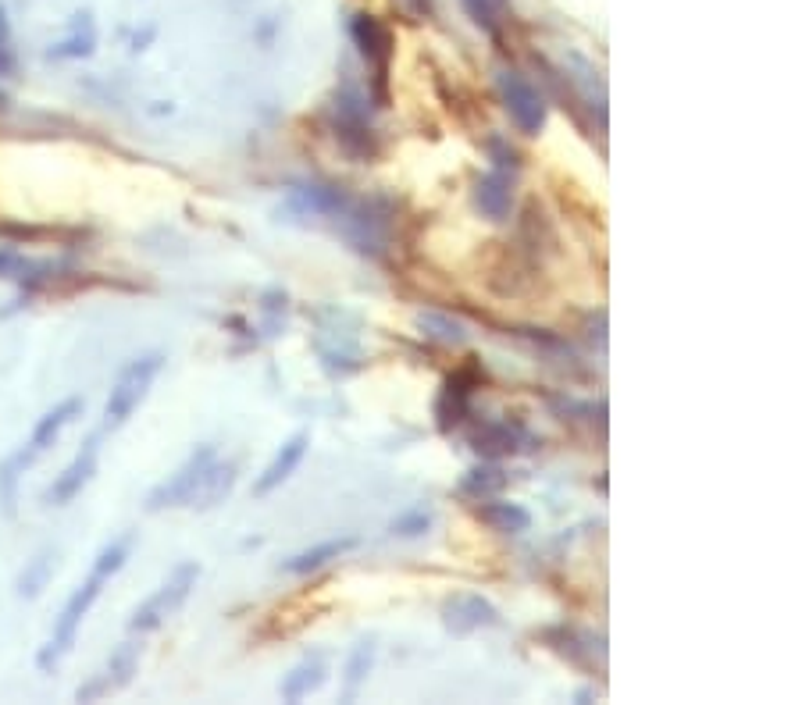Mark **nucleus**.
<instances>
[{"mask_svg": "<svg viewBox=\"0 0 802 705\" xmlns=\"http://www.w3.org/2000/svg\"><path fill=\"white\" fill-rule=\"evenodd\" d=\"M25 271H33V264L11 250H0V275L4 278H25Z\"/></svg>", "mask_w": 802, "mask_h": 705, "instance_id": "obj_28", "label": "nucleus"}, {"mask_svg": "<svg viewBox=\"0 0 802 705\" xmlns=\"http://www.w3.org/2000/svg\"><path fill=\"white\" fill-rule=\"evenodd\" d=\"M375 656H378V645L375 638H364L353 645L350 659H346V688H343V698L346 702H353V698L361 695L364 681H368L371 666H375Z\"/></svg>", "mask_w": 802, "mask_h": 705, "instance_id": "obj_20", "label": "nucleus"}, {"mask_svg": "<svg viewBox=\"0 0 802 705\" xmlns=\"http://www.w3.org/2000/svg\"><path fill=\"white\" fill-rule=\"evenodd\" d=\"M307 446H311V435H307V431L289 435L279 446V453L271 456L268 467L261 470V478L254 481V495H271L279 485H286V481L293 478V470L303 463V456H307Z\"/></svg>", "mask_w": 802, "mask_h": 705, "instance_id": "obj_11", "label": "nucleus"}, {"mask_svg": "<svg viewBox=\"0 0 802 705\" xmlns=\"http://www.w3.org/2000/svg\"><path fill=\"white\" fill-rule=\"evenodd\" d=\"M50 570H54V560H50V549H43L40 556L25 567V574L18 577V595H22V599H36V595L47 588Z\"/></svg>", "mask_w": 802, "mask_h": 705, "instance_id": "obj_24", "label": "nucleus"}, {"mask_svg": "<svg viewBox=\"0 0 802 705\" xmlns=\"http://www.w3.org/2000/svg\"><path fill=\"white\" fill-rule=\"evenodd\" d=\"M328 681V652L314 649L300 659V663L289 666V673L282 677L279 684V695L286 702H303V698H311L314 691H321Z\"/></svg>", "mask_w": 802, "mask_h": 705, "instance_id": "obj_12", "label": "nucleus"}, {"mask_svg": "<svg viewBox=\"0 0 802 705\" xmlns=\"http://www.w3.org/2000/svg\"><path fill=\"white\" fill-rule=\"evenodd\" d=\"M11 68H15V61L8 57V50L0 47V72H11Z\"/></svg>", "mask_w": 802, "mask_h": 705, "instance_id": "obj_30", "label": "nucleus"}, {"mask_svg": "<svg viewBox=\"0 0 802 705\" xmlns=\"http://www.w3.org/2000/svg\"><path fill=\"white\" fill-rule=\"evenodd\" d=\"M79 414H82V399H79V396H68L65 403H58V406H54V410H47V414H43L40 421H36L33 438H29V442H25L22 449L36 460V456L47 453V449L54 446V442H58L61 431H65L68 424H72Z\"/></svg>", "mask_w": 802, "mask_h": 705, "instance_id": "obj_14", "label": "nucleus"}, {"mask_svg": "<svg viewBox=\"0 0 802 705\" xmlns=\"http://www.w3.org/2000/svg\"><path fill=\"white\" fill-rule=\"evenodd\" d=\"M418 325H421V332H425L428 339L442 342V346H460V342L467 339V328L460 325V321H453V317H446V314H421Z\"/></svg>", "mask_w": 802, "mask_h": 705, "instance_id": "obj_22", "label": "nucleus"}, {"mask_svg": "<svg viewBox=\"0 0 802 705\" xmlns=\"http://www.w3.org/2000/svg\"><path fill=\"white\" fill-rule=\"evenodd\" d=\"M161 367H164L161 353H143V357L129 360V367L118 374V381L111 385V396H107V403H104L107 428H122V424L140 410L150 385H154L157 374H161Z\"/></svg>", "mask_w": 802, "mask_h": 705, "instance_id": "obj_1", "label": "nucleus"}, {"mask_svg": "<svg viewBox=\"0 0 802 705\" xmlns=\"http://www.w3.org/2000/svg\"><path fill=\"white\" fill-rule=\"evenodd\" d=\"M136 666H140V645H136V641H125V645L115 649V656L107 659L104 670L93 673L90 681L75 691V702H97V698H107L111 691H122L125 684L132 681Z\"/></svg>", "mask_w": 802, "mask_h": 705, "instance_id": "obj_7", "label": "nucleus"}, {"mask_svg": "<svg viewBox=\"0 0 802 705\" xmlns=\"http://www.w3.org/2000/svg\"><path fill=\"white\" fill-rule=\"evenodd\" d=\"M496 90H500V100H503V107H507L510 122H514L524 136H539V132L546 129V118H549L546 97H542V93L535 90L521 72H514V68H500V75H496Z\"/></svg>", "mask_w": 802, "mask_h": 705, "instance_id": "obj_4", "label": "nucleus"}, {"mask_svg": "<svg viewBox=\"0 0 802 705\" xmlns=\"http://www.w3.org/2000/svg\"><path fill=\"white\" fill-rule=\"evenodd\" d=\"M464 4L485 33H496V8H492V0H464Z\"/></svg>", "mask_w": 802, "mask_h": 705, "instance_id": "obj_27", "label": "nucleus"}, {"mask_svg": "<svg viewBox=\"0 0 802 705\" xmlns=\"http://www.w3.org/2000/svg\"><path fill=\"white\" fill-rule=\"evenodd\" d=\"M286 211H293L296 218H332V214L350 211V196L336 186H296L286 196Z\"/></svg>", "mask_w": 802, "mask_h": 705, "instance_id": "obj_10", "label": "nucleus"}, {"mask_svg": "<svg viewBox=\"0 0 802 705\" xmlns=\"http://www.w3.org/2000/svg\"><path fill=\"white\" fill-rule=\"evenodd\" d=\"M214 456H218V449H214V446H197V449H193V453H189L186 460L175 467V474H168L161 485L150 488L147 510L161 513V510H172V506H186L189 495H193V488H197V481L204 478V470L214 463Z\"/></svg>", "mask_w": 802, "mask_h": 705, "instance_id": "obj_5", "label": "nucleus"}, {"mask_svg": "<svg viewBox=\"0 0 802 705\" xmlns=\"http://www.w3.org/2000/svg\"><path fill=\"white\" fill-rule=\"evenodd\" d=\"M510 485L507 470L496 467V463H478L457 481V492L467 495V499H475V503H485V499H496L503 488Z\"/></svg>", "mask_w": 802, "mask_h": 705, "instance_id": "obj_18", "label": "nucleus"}, {"mask_svg": "<svg viewBox=\"0 0 802 705\" xmlns=\"http://www.w3.org/2000/svg\"><path fill=\"white\" fill-rule=\"evenodd\" d=\"M97 456H100V438H86L82 449L72 456L65 470H61L58 478L50 481V488L43 492V503L47 506H68L75 495H82V488L90 485L93 474H97Z\"/></svg>", "mask_w": 802, "mask_h": 705, "instance_id": "obj_6", "label": "nucleus"}, {"mask_svg": "<svg viewBox=\"0 0 802 705\" xmlns=\"http://www.w3.org/2000/svg\"><path fill=\"white\" fill-rule=\"evenodd\" d=\"M432 524H435L432 510H425V506H414V510H407L403 517H396L389 531H393L396 538H421V535H428V531H432Z\"/></svg>", "mask_w": 802, "mask_h": 705, "instance_id": "obj_25", "label": "nucleus"}, {"mask_svg": "<svg viewBox=\"0 0 802 705\" xmlns=\"http://www.w3.org/2000/svg\"><path fill=\"white\" fill-rule=\"evenodd\" d=\"M129 552H132V535H122V538H115V542H107L104 549L97 552V560H93V574L111 581V577L125 567Z\"/></svg>", "mask_w": 802, "mask_h": 705, "instance_id": "obj_23", "label": "nucleus"}, {"mask_svg": "<svg viewBox=\"0 0 802 705\" xmlns=\"http://www.w3.org/2000/svg\"><path fill=\"white\" fill-rule=\"evenodd\" d=\"M524 442H528L524 428H517V424H510V421H489L471 435V449H475L478 456H485V460H500V456L517 453Z\"/></svg>", "mask_w": 802, "mask_h": 705, "instance_id": "obj_16", "label": "nucleus"}, {"mask_svg": "<svg viewBox=\"0 0 802 705\" xmlns=\"http://www.w3.org/2000/svg\"><path fill=\"white\" fill-rule=\"evenodd\" d=\"M29 463H33V456L25 453V449H18V453H11L8 460L0 463V506H4L8 517H15L18 503V470H25Z\"/></svg>", "mask_w": 802, "mask_h": 705, "instance_id": "obj_21", "label": "nucleus"}, {"mask_svg": "<svg viewBox=\"0 0 802 705\" xmlns=\"http://www.w3.org/2000/svg\"><path fill=\"white\" fill-rule=\"evenodd\" d=\"M410 8L418 11V15H432V0H414V4H410Z\"/></svg>", "mask_w": 802, "mask_h": 705, "instance_id": "obj_29", "label": "nucleus"}, {"mask_svg": "<svg viewBox=\"0 0 802 705\" xmlns=\"http://www.w3.org/2000/svg\"><path fill=\"white\" fill-rule=\"evenodd\" d=\"M4 100H8V97H4V93H0V104H4Z\"/></svg>", "mask_w": 802, "mask_h": 705, "instance_id": "obj_31", "label": "nucleus"}, {"mask_svg": "<svg viewBox=\"0 0 802 705\" xmlns=\"http://www.w3.org/2000/svg\"><path fill=\"white\" fill-rule=\"evenodd\" d=\"M100 584H104V577L90 574L72 595H68L65 609H61V616H58V624H54V634H50V641L40 649V656H36V666H40L43 673H50L61 659L68 656V652H72L82 620H86V613L93 609V602L100 599Z\"/></svg>", "mask_w": 802, "mask_h": 705, "instance_id": "obj_2", "label": "nucleus"}, {"mask_svg": "<svg viewBox=\"0 0 802 705\" xmlns=\"http://www.w3.org/2000/svg\"><path fill=\"white\" fill-rule=\"evenodd\" d=\"M442 624H446L450 634H457V638H467V634L482 631V627L500 624V609L492 606L485 595L460 592V595H453V599H446V606H442Z\"/></svg>", "mask_w": 802, "mask_h": 705, "instance_id": "obj_8", "label": "nucleus"}, {"mask_svg": "<svg viewBox=\"0 0 802 705\" xmlns=\"http://www.w3.org/2000/svg\"><path fill=\"white\" fill-rule=\"evenodd\" d=\"M236 474H239L236 460H218V456H214V463L204 470V478L197 481V488H193L186 506L189 510H211V506L225 503L232 485H236Z\"/></svg>", "mask_w": 802, "mask_h": 705, "instance_id": "obj_13", "label": "nucleus"}, {"mask_svg": "<svg viewBox=\"0 0 802 705\" xmlns=\"http://www.w3.org/2000/svg\"><path fill=\"white\" fill-rule=\"evenodd\" d=\"M350 549H357V535H343V538H325V542L311 545V549L296 552V556H289L286 563H282V570L293 577H307L314 574V570L328 567L332 560H339V556H346Z\"/></svg>", "mask_w": 802, "mask_h": 705, "instance_id": "obj_17", "label": "nucleus"}, {"mask_svg": "<svg viewBox=\"0 0 802 705\" xmlns=\"http://www.w3.org/2000/svg\"><path fill=\"white\" fill-rule=\"evenodd\" d=\"M197 577H200L197 563H179V567L172 570V577H168L143 606H136V613H132V620H129V631L132 634L157 631L168 616H175L186 606V599L193 595V588H197Z\"/></svg>", "mask_w": 802, "mask_h": 705, "instance_id": "obj_3", "label": "nucleus"}, {"mask_svg": "<svg viewBox=\"0 0 802 705\" xmlns=\"http://www.w3.org/2000/svg\"><path fill=\"white\" fill-rule=\"evenodd\" d=\"M93 43H97V36H93V29H86V36H72V40L58 43V47H50L47 57H86L93 54Z\"/></svg>", "mask_w": 802, "mask_h": 705, "instance_id": "obj_26", "label": "nucleus"}, {"mask_svg": "<svg viewBox=\"0 0 802 705\" xmlns=\"http://www.w3.org/2000/svg\"><path fill=\"white\" fill-rule=\"evenodd\" d=\"M478 520L489 524L492 531H500V535H524L528 527H532V513L524 510L521 503H510V499H496L485 506H478Z\"/></svg>", "mask_w": 802, "mask_h": 705, "instance_id": "obj_19", "label": "nucleus"}, {"mask_svg": "<svg viewBox=\"0 0 802 705\" xmlns=\"http://www.w3.org/2000/svg\"><path fill=\"white\" fill-rule=\"evenodd\" d=\"M350 36H353V43H357V50H361L364 61L375 68V79H378V86H382L385 72H389V57H393V33L382 25V18L361 11V15H353Z\"/></svg>", "mask_w": 802, "mask_h": 705, "instance_id": "obj_9", "label": "nucleus"}, {"mask_svg": "<svg viewBox=\"0 0 802 705\" xmlns=\"http://www.w3.org/2000/svg\"><path fill=\"white\" fill-rule=\"evenodd\" d=\"M475 207L489 221H507L510 207H514V179L507 171H489L475 182Z\"/></svg>", "mask_w": 802, "mask_h": 705, "instance_id": "obj_15", "label": "nucleus"}]
</instances>
